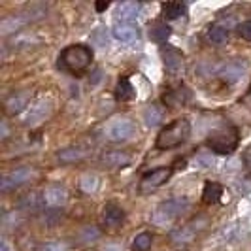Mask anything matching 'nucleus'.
Wrapping results in <instances>:
<instances>
[{
    "mask_svg": "<svg viewBox=\"0 0 251 251\" xmlns=\"http://www.w3.org/2000/svg\"><path fill=\"white\" fill-rule=\"evenodd\" d=\"M206 36H208V40H210L214 46H223V44H226V40H228V28L223 25H219V23H215V25H212L208 28Z\"/></svg>",
    "mask_w": 251,
    "mask_h": 251,
    "instance_id": "27",
    "label": "nucleus"
},
{
    "mask_svg": "<svg viewBox=\"0 0 251 251\" xmlns=\"http://www.w3.org/2000/svg\"><path fill=\"white\" fill-rule=\"evenodd\" d=\"M172 176V168L170 166H159V168H153L150 172H146L142 179H140L138 191L140 195H151L155 193L159 187H163L164 183L170 179Z\"/></svg>",
    "mask_w": 251,
    "mask_h": 251,
    "instance_id": "9",
    "label": "nucleus"
},
{
    "mask_svg": "<svg viewBox=\"0 0 251 251\" xmlns=\"http://www.w3.org/2000/svg\"><path fill=\"white\" fill-rule=\"evenodd\" d=\"M161 55L164 59V66L168 70L170 75H179L183 72V66H185V59H183V53L172 46H164L161 50Z\"/></svg>",
    "mask_w": 251,
    "mask_h": 251,
    "instance_id": "11",
    "label": "nucleus"
},
{
    "mask_svg": "<svg viewBox=\"0 0 251 251\" xmlns=\"http://www.w3.org/2000/svg\"><path fill=\"white\" fill-rule=\"evenodd\" d=\"M0 128H2V132H0V138L8 140V136H10V128H8V121H6V119H2V121H0Z\"/></svg>",
    "mask_w": 251,
    "mask_h": 251,
    "instance_id": "34",
    "label": "nucleus"
},
{
    "mask_svg": "<svg viewBox=\"0 0 251 251\" xmlns=\"http://www.w3.org/2000/svg\"><path fill=\"white\" fill-rule=\"evenodd\" d=\"M189 136H191V123L187 117H179L159 132L155 146L157 150H174V148H179L183 142H187Z\"/></svg>",
    "mask_w": 251,
    "mask_h": 251,
    "instance_id": "2",
    "label": "nucleus"
},
{
    "mask_svg": "<svg viewBox=\"0 0 251 251\" xmlns=\"http://www.w3.org/2000/svg\"><path fill=\"white\" fill-rule=\"evenodd\" d=\"M17 208L19 212H25V214H38L46 208V202H44V195L32 191V193H26L25 197H21L17 202Z\"/></svg>",
    "mask_w": 251,
    "mask_h": 251,
    "instance_id": "15",
    "label": "nucleus"
},
{
    "mask_svg": "<svg viewBox=\"0 0 251 251\" xmlns=\"http://www.w3.org/2000/svg\"><path fill=\"white\" fill-rule=\"evenodd\" d=\"M36 177H38V170L34 166H21V168L10 170V172L2 174V177H0V191L2 193L15 191V189L23 187L26 183L34 181Z\"/></svg>",
    "mask_w": 251,
    "mask_h": 251,
    "instance_id": "7",
    "label": "nucleus"
},
{
    "mask_svg": "<svg viewBox=\"0 0 251 251\" xmlns=\"http://www.w3.org/2000/svg\"><path fill=\"white\" fill-rule=\"evenodd\" d=\"M236 32H238V36L242 38V40L251 42V19H248V21H242V23L236 26Z\"/></svg>",
    "mask_w": 251,
    "mask_h": 251,
    "instance_id": "32",
    "label": "nucleus"
},
{
    "mask_svg": "<svg viewBox=\"0 0 251 251\" xmlns=\"http://www.w3.org/2000/svg\"><path fill=\"white\" fill-rule=\"evenodd\" d=\"M191 100V91L185 85H177L176 89H168L163 95V102L168 108H179Z\"/></svg>",
    "mask_w": 251,
    "mask_h": 251,
    "instance_id": "18",
    "label": "nucleus"
},
{
    "mask_svg": "<svg viewBox=\"0 0 251 251\" xmlns=\"http://www.w3.org/2000/svg\"><path fill=\"white\" fill-rule=\"evenodd\" d=\"M130 163H132V155L128 151L112 150L104 151L100 155V164H104L106 168H125Z\"/></svg>",
    "mask_w": 251,
    "mask_h": 251,
    "instance_id": "13",
    "label": "nucleus"
},
{
    "mask_svg": "<svg viewBox=\"0 0 251 251\" xmlns=\"http://www.w3.org/2000/svg\"><path fill=\"white\" fill-rule=\"evenodd\" d=\"M164 115H166V112H164L163 106H159V104H151V106L146 108V112H144V121H146V125L150 126V128H153V126H157L163 123Z\"/></svg>",
    "mask_w": 251,
    "mask_h": 251,
    "instance_id": "24",
    "label": "nucleus"
},
{
    "mask_svg": "<svg viewBox=\"0 0 251 251\" xmlns=\"http://www.w3.org/2000/svg\"><path fill=\"white\" fill-rule=\"evenodd\" d=\"M134 132H136L134 121L130 117H123V115L110 119L104 126V136L113 144H121V142L130 140L134 136Z\"/></svg>",
    "mask_w": 251,
    "mask_h": 251,
    "instance_id": "6",
    "label": "nucleus"
},
{
    "mask_svg": "<svg viewBox=\"0 0 251 251\" xmlns=\"http://www.w3.org/2000/svg\"><path fill=\"white\" fill-rule=\"evenodd\" d=\"M42 195H44L46 206L51 208V210L61 208L68 201V191L64 187H61V185H50V187H46L42 191Z\"/></svg>",
    "mask_w": 251,
    "mask_h": 251,
    "instance_id": "16",
    "label": "nucleus"
},
{
    "mask_svg": "<svg viewBox=\"0 0 251 251\" xmlns=\"http://www.w3.org/2000/svg\"><path fill=\"white\" fill-rule=\"evenodd\" d=\"M151 246H153V234L148 232V230H144V232H140V234L134 236L130 250L132 251H150Z\"/></svg>",
    "mask_w": 251,
    "mask_h": 251,
    "instance_id": "29",
    "label": "nucleus"
},
{
    "mask_svg": "<svg viewBox=\"0 0 251 251\" xmlns=\"http://www.w3.org/2000/svg\"><path fill=\"white\" fill-rule=\"evenodd\" d=\"M246 72V63H240V61H230V63H225L219 70H217V75L219 79L226 83V85H232L236 83L240 77Z\"/></svg>",
    "mask_w": 251,
    "mask_h": 251,
    "instance_id": "14",
    "label": "nucleus"
},
{
    "mask_svg": "<svg viewBox=\"0 0 251 251\" xmlns=\"http://www.w3.org/2000/svg\"><path fill=\"white\" fill-rule=\"evenodd\" d=\"M223 197V185L217 181H206V185L202 189V202L204 204H217Z\"/></svg>",
    "mask_w": 251,
    "mask_h": 251,
    "instance_id": "23",
    "label": "nucleus"
},
{
    "mask_svg": "<svg viewBox=\"0 0 251 251\" xmlns=\"http://www.w3.org/2000/svg\"><path fill=\"white\" fill-rule=\"evenodd\" d=\"M87 157V151L81 146H68L57 153V161L61 164H75L81 163Z\"/></svg>",
    "mask_w": 251,
    "mask_h": 251,
    "instance_id": "21",
    "label": "nucleus"
},
{
    "mask_svg": "<svg viewBox=\"0 0 251 251\" xmlns=\"http://www.w3.org/2000/svg\"><path fill=\"white\" fill-rule=\"evenodd\" d=\"M112 34L115 40L130 44V42H134V40L140 38V28L134 23H119V21H115V25L112 28Z\"/></svg>",
    "mask_w": 251,
    "mask_h": 251,
    "instance_id": "20",
    "label": "nucleus"
},
{
    "mask_svg": "<svg viewBox=\"0 0 251 251\" xmlns=\"http://www.w3.org/2000/svg\"><path fill=\"white\" fill-rule=\"evenodd\" d=\"M238 128L236 126H225L221 130H215L206 140V146L217 155H230L238 148Z\"/></svg>",
    "mask_w": 251,
    "mask_h": 251,
    "instance_id": "5",
    "label": "nucleus"
},
{
    "mask_svg": "<svg viewBox=\"0 0 251 251\" xmlns=\"http://www.w3.org/2000/svg\"><path fill=\"white\" fill-rule=\"evenodd\" d=\"M185 12H187V6L183 2H164L163 6H161V13H163L164 19H168V21L181 17Z\"/></svg>",
    "mask_w": 251,
    "mask_h": 251,
    "instance_id": "26",
    "label": "nucleus"
},
{
    "mask_svg": "<svg viewBox=\"0 0 251 251\" xmlns=\"http://www.w3.org/2000/svg\"><path fill=\"white\" fill-rule=\"evenodd\" d=\"M30 95L28 93H13L4 100V113L6 115H19L28 110Z\"/></svg>",
    "mask_w": 251,
    "mask_h": 251,
    "instance_id": "17",
    "label": "nucleus"
},
{
    "mask_svg": "<svg viewBox=\"0 0 251 251\" xmlns=\"http://www.w3.org/2000/svg\"><path fill=\"white\" fill-rule=\"evenodd\" d=\"M100 219L102 225L106 226V228H119V226L123 225V221H125V212L115 202H106L102 206Z\"/></svg>",
    "mask_w": 251,
    "mask_h": 251,
    "instance_id": "12",
    "label": "nucleus"
},
{
    "mask_svg": "<svg viewBox=\"0 0 251 251\" xmlns=\"http://www.w3.org/2000/svg\"><path fill=\"white\" fill-rule=\"evenodd\" d=\"M48 12V8L46 6H42V4H34V6H30V8H26L23 12L19 13H13V15H8L6 19H2V23H0V32L6 36V34H13V32H17V30H21L25 25L28 23H34L38 19H42L44 15Z\"/></svg>",
    "mask_w": 251,
    "mask_h": 251,
    "instance_id": "3",
    "label": "nucleus"
},
{
    "mask_svg": "<svg viewBox=\"0 0 251 251\" xmlns=\"http://www.w3.org/2000/svg\"><path fill=\"white\" fill-rule=\"evenodd\" d=\"M0 251H12L10 250V242L6 238H2V242H0Z\"/></svg>",
    "mask_w": 251,
    "mask_h": 251,
    "instance_id": "37",
    "label": "nucleus"
},
{
    "mask_svg": "<svg viewBox=\"0 0 251 251\" xmlns=\"http://www.w3.org/2000/svg\"><path fill=\"white\" fill-rule=\"evenodd\" d=\"M95 8H97V12H104V10H108V8H110V2H97V4H95Z\"/></svg>",
    "mask_w": 251,
    "mask_h": 251,
    "instance_id": "36",
    "label": "nucleus"
},
{
    "mask_svg": "<svg viewBox=\"0 0 251 251\" xmlns=\"http://www.w3.org/2000/svg\"><path fill=\"white\" fill-rule=\"evenodd\" d=\"M91 61H93V50L85 44L66 46L59 53V68L68 74H81L89 68Z\"/></svg>",
    "mask_w": 251,
    "mask_h": 251,
    "instance_id": "1",
    "label": "nucleus"
},
{
    "mask_svg": "<svg viewBox=\"0 0 251 251\" xmlns=\"http://www.w3.org/2000/svg\"><path fill=\"white\" fill-rule=\"evenodd\" d=\"M136 97V89L128 81V77H121L115 85V99L119 102H128Z\"/></svg>",
    "mask_w": 251,
    "mask_h": 251,
    "instance_id": "25",
    "label": "nucleus"
},
{
    "mask_svg": "<svg viewBox=\"0 0 251 251\" xmlns=\"http://www.w3.org/2000/svg\"><path fill=\"white\" fill-rule=\"evenodd\" d=\"M172 34V28L166 25V23H155L150 28V38L157 44H164Z\"/></svg>",
    "mask_w": 251,
    "mask_h": 251,
    "instance_id": "28",
    "label": "nucleus"
},
{
    "mask_svg": "<svg viewBox=\"0 0 251 251\" xmlns=\"http://www.w3.org/2000/svg\"><path fill=\"white\" fill-rule=\"evenodd\" d=\"M100 236H102V230L95 225L81 226V228L75 232V240H77V244H81V246L95 244V242H99V240H100Z\"/></svg>",
    "mask_w": 251,
    "mask_h": 251,
    "instance_id": "22",
    "label": "nucleus"
},
{
    "mask_svg": "<svg viewBox=\"0 0 251 251\" xmlns=\"http://www.w3.org/2000/svg\"><path fill=\"white\" fill-rule=\"evenodd\" d=\"M242 161H244V166H246V170L251 174V146L246 148L244 151V155H242Z\"/></svg>",
    "mask_w": 251,
    "mask_h": 251,
    "instance_id": "33",
    "label": "nucleus"
},
{
    "mask_svg": "<svg viewBox=\"0 0 251 251\" xmlns=\"http://www.w3.org/2000/svg\"><path fill=\"white\" fill-rule=\"evenodd\" d=\"M104 251H123V250H121V248H117V246H106Z\"/></svg>",
    "mask_w": 251,
    "mask_h": 251,
    "instance_id": "38",
    "label": "nucleus"
},
{
    "mask_svg": "<svg viewBox=\"0 0 251 251\" xmlns=\"http://www.w3.org/2000/svg\"><path fill=\"white\" fill-rule=\"evenodd\" d=\"M79 189L85 193V195H91L99 189V176L95 174H83L79 177Z\"/></svg>",
    "mask_w": 251,
    "mask_h": 251,
    "instance_id": "30",
    "label": "nucleus"
},
{
    "mask_svg": "<svg viewBox=\"0 0 251 251\" xmlns=\"http://www.w3.org/2000/svg\"><path fill=\"white\" fill-rule=\"evenodd\" d=\"M242 104H244V106L251 112V85H250V89H248V93L242 97Z\"/></svg>",
    "mask_w": 251,
    "mask_h": 251,
    "instance_id": "35",
    "label": "nucleus"
},
{
    "mask_svg": "<svg viewBox=\"0 0 251 251\" xmlns=\"http://www.w3.org/2000/svg\"><path fill=\"white\" fill-rule=\"evenodd\" d=\"M206 225H208V221L202 219V217L193 219V221H189V223H185V225L174 228V230L170 232V242H172L174 246H177V248L191 246V244L197 240V236L206 228Z\"/></svg>",
    "mask_w": 251,
    "mask_h": 251,
    "instance_id": "8",
    "label": "nucleus"
},
{
    "mask_svg": "<svg viewBox=\"0 0 251 251\" xmlns=\"http://www.w3.org/2000/svg\"><path fill=\"white\" fill-rule=\"evenodd\" d=\"M140 10H142L140 2H132V0L121 2L115 8V21H119V23H132L138 17Z\"/></svg>",
    "mask_w": 251,
    "mask_h": 251,
    "instance_id": "19",
    "label": "nucleus"
},
{
    "mask_svg": "<svg viewBox=\"0 0 251 251\" xmlns=\"http://www.w3.org/2000/svg\"><path fill=\"white\" fill-rule=\"evenodd\" d=\"M51 110H53V106H51L50 100H46V99L36 100L32 106H28L25 117H23V123H25V125H30V126L40 125L42 121H46V119L50 117Z\"/></svg>",
    "mask_w": 251,
    "mask_h": 251,
    "instance_id": "10",
    "label": "nucleus"
},
{
    "mask_svg": "<svg viewBox=\"0 0 251 251\" xmlns=\"http://www.w3.org/2000/svg\"><path fill=\"white\" fill-rule=\"evenodd\" d=\"M187 208H189L187 199H168V201L161 202L155 208V212L151 215V221H153V225L157 226H168L172 225Z\"/></svg>",
    "mask_w": 251,
    "mask_h": 251,
    "instance_id": "4",
    "label": "nucleus"
},
{
    "mask_svg": "<svg viewBox=\"0 0 251 251\" xmlns=\"http://www.w3.org/2000/svg\"><path fill=\"white\" fill-rule=\"evenodd\" d=\"M38 251H70V248H68V244L63 242V240H51V242L42 244Z\"/></svg>",
    "mask_w": 251,
    "mask_h": 251,
    "instance_id": "31",
    "label": "nucleus"
}]
</instances>
